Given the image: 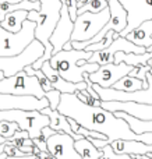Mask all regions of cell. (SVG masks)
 Masks as SVG:
<instances>
[{"mask_svg":"<svg viewBox=\"0 0 152 159\" xmlns=\"http://www.w3.org/2000/svg\"><path fill=\"white\" fill-rule=\"evenodd\" d=\"M60 115L75 120L81 127L103 134L109 141L114 140H137V134L130 130L123 119L116 117L101 106L85 105L74 93H61L57 106Z\"/></svg>","mask_w":152,"mask_h":159,"instance_id":"6da1fadb","label":"cell"},{"mask_svg":"<svg viewBox=\"0 0 152 159\" xmlns=\"http://www.w3.org/2000/svg\"><path fill=\"white\" fill-rule=\"evenodd\" d=\"M39 3H41V8L38 11H28L27 16L28 21L35 22V31H34L35 39L41 42L45 48V53L42 55V57L31 64L34 70H39L45 61L52 57L53 46L49 43V38L60 18L61 8V0H39Z\"/></svg>","mask_w":152,"mask_h":159,"instance_id":"7a4b0ae2","label":"cell"},{"mask_svg":"<svg viewBox=\"0 0 152 159\" xmlns=\"http://www.w3.org/2000/svg\"><path fill=\"white\" fill-rule=\"evenodd\" d=\"M94 52L87 50H60L59 53L53 55L49 59V64L52 69H55L59 73L61 78H64L69 82H83L84 73H95L99 66L96 63H87Z\"/></svg>","mask_w":152,"mask_h":159,"instance_id":"3957f363","label":"cell"},{"mask_svg":"<svg viewBox=\"0 0 152 159\" xmlns=\"http://www.w3.org/2000/svg\"><path fill=\"white\" fill-rule=\"evenodd\" d=\"M109 17H110V11L108 6L99 13L85 11L83 14H78L75 21L73 22V32L70 42H84L92 39L106 25Z\"/></svg>","mask_w":152,"mask_h":159,"instance_id":"277c9868","label":"cell"},{"mask_svg":"<svg viewBox=\"0 0 152 159\" xmlns=\"http://www.w3.org/2000/svg\"><path fill=\"white\" fill-rule=\"evenodd\" d=\"M35 22L25 20L20 32L13 34L0 27V57H13L18 56L25 48L35 39L34 36Z\"/></svg>","mask_w":152,"mask_h":159,"instance_id":"5b68a950","label":"cell"},{"mask_svg":"<svg viewBox=\"0 0 152 159\" xmlns=\"http://www.w3.org/2000/svg\"><path fill=\"white\" fill-rule=\"evenodd\" d=\"M0 93L16 96H35L38 99L45 98V92L42 91L38 80L35 77H29L22 71H18L17 74L11 77H4L0 80Z\"/></svg>","mask_w":152,"mask_h":159,"instance_id":"8992f818","label":"cell"},{"mask_svg":"<svg viewBox=\"0 0 152 159\" xmlns=\"http://www.w3.org/2000/svg\"><path fill=\"white\" fill-rule=\"evenodd\" d=\"M45 53L43 45L34 39L22 53L13 57H0V70L4 73V77H11L18 71H22L25 66H31L34 61L42 57Z\"/></svg>","mask_w":152,"mask_h":159,"instance_id":"52a82bcc","label":"cell"},{"mask_svg":"<svg viewBox=\"0 0 152 159\" xmlns=\"http://www.w3.org/2000/svg\"><path fill=\"white\" fill-rule=\"evenodd\" d=\"M119 3L127 13V25L119 34L122 38H124L141 22L152 20V0H119Z\"/></svg>","mask_w":152,"mask_h":159,"instance_id":"ba28073f","label":"cell"},{"mask_svg":"<svg viewBox=\"0 0 152 159\" xmlns=\"http://www.w3.org/2000/svg\"><path fill=\"white\" fill-rule=\"evenodd\" d=\"M117 52L138 53V55H142V53L147 52V49H145V48L137 46V45L128 42L126 38L119 36V38H116L110 45H109V48L92 53V56L88 59V60H87V63H96L98 66H103V64L113 63L114 55H116Z\"/></svg>","mask_w":152,"mask_h":159,"instance_id":"9c48e42d","label":"cell"},{"mask_svg":"<svg viewBox=\"0 0 152 159\" xmlns=\"http://www.w3.org/2000/svg\"><path fill=\"white\" fill-rule=\"evenodd\" d=\"M133 69L134 67L127 66L126 63H120V64L109 63L99 66V69L95 73L88 74V78L92 84H96L102 88H112L120 78L127 75Z\"/></svg>","mask_w":152,"mask_h":159,"instance_id":"30bf717a","label":"cell"},{"mask_svg":"<svg viewBox=\"0 0 152 159\" xmlns=\"http://www.w3.org/2000/svg\"><path fill=\"white\" fill-rule=\"evenodd\" d=\"M47 152L56 159H81L74 148V140L69 134L55 133L46 141Z\"/></svg>","mask_w":152,"mask_h":159,"instance_id":"8fae6325","label":"cell"},{"mask_svg":"<svg viewBox=\"0 0 152 159\" xmlns=\"http://www.w3.org/2000/svg\"><path fill=\"white\" fill-rule=\"evenodd\" d=\"M101 107L108 112H124L126 115L133 116L138 120H152V103H137V102H101Z\"/></svg>","mask_w":152,"mask_h":159,"instance_id":"7c38bea8","label":"cell"},{"mask_svg":"<svg viewBox=\"0 0 152 159\" xmlns=\"http://www.w3.org/2000/svg\"><path fill=\"white\" fill-rule=\"evenodd\" d=\"M49 106V102L46 98L38 99L35 96H16L7 95V93H0V110H38L41 112L43 107Z\"/></svg>","mask_w":152,"mask_h":159,"instance_id":"4fadbf2b","label":"cell"},{"mask_svg":"<svg viewBox=\"0 0 152 159\" xmlns=\"http://www.w3.org/2000/svg\"><path fill=\"white\" fill-rule=\"evenodd\" d=\"M71 32H73V21L70 18L67 8L63 6L61 3V8H60V18H59L57 24H56L55 30H53L52 35L49 38V43L53 46L52 50V56L59 53L63 49L64 43L70 42L71 38Z\"/></svg>","mask_w":152,"mask_h":159,"instance_id":"5bb4252c","label":"cell"},{"mask_svg":"<svg viewBox=\"0 0 152 159\" xmlns=\"http://www.w3.org/2000/svg\"><path fill=\"white\" fill-rule=\"evenodd\" d=\"M39 70L46 75V78L49 80V82H50V85L53 87V89H57L60 93H75L77 91L87 89V82L85 81L74 84V82H69L64 78H61L60 75H59V73L56 71L55 69H52V66L49 64V61H45Z\"/></svg>","mask_w":152,"mask_h":159,"instance_id":"9a60e30c","label":"cell"},{"mask_svg":"<svg viewBox=\"0 0 152 159\" xmlns=\"http://www.w3.org/2000/svg\"><path fill=\"white\" fill-rule=\"evenodd\" d=\"M128 42L137 45L140 48H145L147 52H151L152 49V20L144 21L134 28L131 32H128L124 36Z\"/></svg>","mask_w":152,"mask_h":159,"instance_id":"2e32d148","label":"cell"},{"mask_svg":"<svg viewBox=\"0 0 152 159\" xmlns=\"http://www.w3.org/2000/svg\"><path fill=\"white\" fill-rule=\"evenodd\" d=\"M110 147L119 155H147L152 152V145L137 140H114Z\"/></svg>","mask_w":152,"mask_h":159,"instance_id":"e0dca14e","label":"cell"},{"mask_svg":"<svg viewBox=\"0 0 152 159\" xmlns=\"http://www.w3.org/2000/svg\"><path fill=\"white\" fill-rule=\"evenodd\" d=\"M41 113L49 117V129H52L53 131L69 134L74 141L84 138L83 135L74 134V133L71 131L70 124H69V121H67V117H66V116H63V115H60L57 110H52L49 106H47V107H43V109L41 110Z\"/></svg>","mask_w":152,"mask_h":159,"instance_id":"ac0fdd59","label":"cell"},{"mask_svg":"<svg viewBox=\"0 0 152 159\" xmlns=\"http://www.w3.org/2000/svg\"><path fill=\"white\" fill-rule=\"evenodd\" d=\"M28 11L25 10H16L11 11V13H7L3 18V21H0V27L3 30L8 31V32L17 34L21 31L22 28V22L27 20Z\"/></svg>","mask_w":152,"mask_h":159,"instance_id":"d6986e66","label":"cell"},{"mask_svg":"<svg viewBox=\"0 0 152 159\" xmlns=\"http://www.w3.org/2000/svg\"><path fill=\"white\" fill-rule=\"evenodd\" d=\"M116 117H120L128 124L130 130L134 134L140 135V134H145V133H152V120L150 121H144V120H138V119L133 117V116L126 115L124 112H114L113 113Z\"/></svg>","mask_w":152,"mask_h":159,"instance_id":"ffe728a7","label":"cell"},{"mask_svg":"<svg viewBox=\"0 0 152 159\" xmlns=\"http://www.w3.org/2000/svg\"><path fill=\"white\" fill-rule=\"evenodd\" d=\"M74 148L81 157V159H98L101 157V151L95 148L87 138L74 141Z\"/></svg>","mask_w":152,"mask_h":159,"instance_id":"44dd1931","label":"cell"},{"mask_svg":"<svg viewBox=\"0 0 152 159\" xmlns=\"http://www.w3.org/2000/svg\"><path fill=\"white\" fill-rule=\"evenodd\" d=\"M113 89L116 91H123V92H136V91L144 89V84H142L141 80L130 77V75H124L113 85Z\"/></svg>","mask_w":152,"mask_h":159,"instance_id":"7402d4cb","label":"cell"},{"mask_svg":"<svg viewBox=\"0 0 152 159\" xmlns=\"http://www.w3.org/2000/svg\"><path fill=\"white\" fill-rule=\"evenodd\" d=\"M116 38H119V34L114 32V31H108V32H106V35L103 36L99 42L92 43V45H88V46H87L84 50H87V52H98V50L106 49V48H109V45H110Z\"/></svg>","mask_w":152,"mask_h":159,"instance_id":"603a6c76","label":"cell"},{"mask_svg":"<svg viewBox=\"0 0 152 159\" xmlns=\"http://www.w3.org/2000/svg\"><path fill=\"white\" fill-rule=\"evenodd\" d=\"M10 143L13 144L16 148H22V147H32V140L29 138L27 131H22V130H18L16 131V134L13 135V138L10 140Z\"/></svg>","mask_w":152,"mask_h":159,"instance_id":"cb8c5ba5","label":"cell"},{"mask_svg":"<svg viewBox=\"0 0 152 159\" xmlns=\"http://www.w3.org/2000/svg\"><path fill=\"white\" fill-rule=\"evenodd\" d=\"M18 130V126L13 121H0V137H3L4 140L10 141Z\"/></svg>","mask_w":152,"mask_h":159,"instance_id":"d4e9b609","label":"cell"},{"mask_svg":"<svg viewBox=\"0 0 152 159\" xmlns=\"http://www.w3.org/2000/svg\"><path fill=\"white\" fill-rule=\"evenodd\" d=\"M75 96H77L78 99H80L83 103L85 105H89V106H101V99H95L92 98L91 95H89L88 92H87V89H81V91H77V92L74 93Z\"/></svg>","mask_w":152,"mask_h":159,"instance_id":"484cf974","label":"cell"},{"mask_svg":"<svg viewBox=\"0 0 152 159\" xmlns=\"http://www.w3.org/2000/svg\"><path fill=\"white\" fill-rule=\"evenodd\" d=\"M98 159H131L130 155H119L113 151L110 145H105L101 149V157Z\"/></svg>","mask_w":152,"mask_h":159,"instance_id":"4316f807","label":"cell"},{"mask_svg":"<svg viewBox=\"0 0 152 159\" xmlns=\"http://www.w3.org/2000/svg\"><path fill=\"white\" fill-rule=\"evenodd\" d=\"M60 95L61 93L59 92L57 89H52V91H49V92L45 93V98L47 99V102H49V107L52 110L57 109L59 103H60Z\"/></svg>","mask_w":152,"mask_h":159,"instance_id":"83f0119b","label":"cell"},{"mask_svg":"<svg viewBox=\"0 0 152 159\" xmlns=\"http://www.w3.org/2000/svg\"><path fill=\"white\" fill-rule=\"evenodd\" d=\"M63 6L67 8V13H69L71 21L74 22L75 18H77V0H61Z\"/></svg>","mask_w":152,"mask_h":159,"instance_id":"f1b7e54d","label":"cell"},{"mask_svg":"<svg viewBox=\"0 0 152 159\" xmlns=\"http://www.w3.org/2000/svg\"><path fill=\"white\" fill-rule=\"evenodd\" d=\"M46 141H47V138L45 137V135H39V137H36V138H34L32 140V144H34V147H36V148H39L41 151H43V152H47V147H46Z\"/></svg>","mask_w":152,"mask_h":159,"instance_id":"f546056e","label":"cell"},{"mask_svg":"<svg viewBox=\"0 0 152 159\" xmlns=\"http://www.w3.org/2000/svg\"><path fill=\"white\" fill-rule=\"evenodd\" d=\"M137 141H141V143H144V144L152 145V133H145V134L137 135Z\"/></svg>","mask_w":152,"mask_h":159,"instance_id":"4dcf8cb0","label":"cell"},{"mask_svg":"<svg viewBox=\"0 0 152 159\" xmlns=\"http://www.w3.org/2000/svg\"><path fill=\"white\" fill-rule=\"evenodd\" d=\"M89 3V0H77V8H81L84 6H87Z\"/></svg>","mask_w":152,"mask_h":159,"instance_id":"1f68e13d","label":"cell"},{"mask_svg":"<svg viewBox=\"0 0 152 159\" xmlns=\"http://www.w3.org/2000/svg\"><path fill=\"white\" fill-rule=\"evenodd\" d=\"M73 48H71V42H67V43H64V46H63V49L61 50H71Z\"/></svg>","mask_w":152,"mask_h":159,"instance_id":"d6a6232c","label":"cell"},{"mask_svg":"<svg viewBox=\"0 0 152 159\" xmlns=\"http://www.w3.org/2000/svg\"><path fill=\"white\" fill-rule=\"evenodd\" d=\"M3 78H4V73H3L2 70H0V80H3Z\"/></svg>","mask_w":152,"mask_h":159,"instance_id":"836d02e7","label":"cell"},{"mask_svg":"<svg viewBox=\"0 0 152 159\" xmlns=\"http://www.w3.org/2000/svg\"><path fill=\"white\" fill-rule=\"evenodd\" d=\"M6 141H7V140H4V138H3V137H0V144H3V143H6Z\"/></svg>","mask_w":152,"mask_h":159,"instance_id":"e575fe53","label":"cell"},{"mask_svg":"<svg viewBox=\"0 0 152 159\" xmlns=\"http://www.w3.org/2000/svg\"><path fill=\"white\" fill-rule=\"evenodd\" d=\"M147 64H150L151 69H152V59H150V60H148V63H147Z\"/></svg>","mask_w":152,"mask_h":159,"instance_id":"d590c367","label":"cell"},{"mask_svg":"<svg viewBox=\"0 0 152 159\" xmlns=\"http://www.w3.org/2000/svg\"><path fill=\"white\" fill-rule=\"evenodd\" d=\"M29 2H38V0H29Z\"/></svg>","mask_w":152,"mask_h":159,"instance_id":"8d00e7d4","label":"cell"},{"mask_svg":"<svg viewBox=\"0 0 152 159\" xmlns=\"http://www.w3.org/2000/svg\"><path fill=\"white\" fill-rule=\"evenodd\" d=\"M150 55H151V56H152V49H151V52H150Z\"/></svg>","mask_w":152,"mask_h":159,"instance_id":"74e56055","label":"cell"}]
</instances>
